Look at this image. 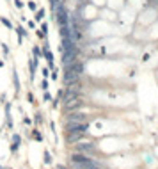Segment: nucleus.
Here are the masks:
<instances>
[{"label":"nucleus","instance_id":"obj_3","mask_svg":"<svg viewBox=\"0 0 158 169\" xmlns=\"http://www.w3.org/2000/svg\"><path fill=\"white\" fill-rule=\"evenodd\" d=\"M68 123H89V117L82 114V112H76V110H71L68 112V117H66Z\"/></svg>","mask_w":158,"mask_h":169},{"label":"nucleus","instance_id":"obj_15","mask_svg":"<svg viewBox=\"0 0 158 169\" xmlns=\"http://www.w3.org/2000/svg\"><path fill=\"white\" fill-rule=\"evenodd\" d=\"M36 121H37V123H43V117H41V114H39V112L36 114Z\"/></svg>","mask_w":158,"mask_h":169},{"label":"nucleus","instance_id":"obj_17","mask_svg":"<svg viewBox=\"0 0 158 169\" xmlns=\"http://www.w3.org/2000/svg\"><path fill=\"white\" fill-rule=\"evenodd\" d=\"M27 100H29L30 103H32V102H34V96H32V93H29V95H27Z\"/></svg>","mask_w":158,"mask_h":169},{"label":"nucleus","instance_id":"obj_4","mask_svg":"<svg viewBox=\"0 0 158 169\" xmlns=\"http://www.w3.org/2000/svg\"><path fill=\"white\" fill-rule=\"evenodd\" d=\"M78 78H80V75L78 73H75V71H71V70H66V73H64V84L66 85L76 84Z\"/></svg>","mask_w":158,"mask_h":169},{"label":"nucleus","instance_id":"obj_10","mask_svg":"<svg viewBox=\"0 0 158 169\" xmlns=\"http://www.w3.org/2000/svg\"><path fill=\"white\" fill-rule=\"evenodd\" d=\"M12 84H14V89H16V93L20 91V80H18V73H16V70L12 71Z\"/></svg>","mask_w":158,"mask_h":169},{"label":"nucleus","instance_id":"obj_5","mask_svg":"<svg viewBox=\"0 0 158 169\" xmlns=\"http://www.w3.org/2000/svg\"><path fill=\"white\" fill-rule=\"evenodd\" d=\"M75 169H101V166L98 164V162H94L93 159H89L87 162H84V164H73Z\"/></svg>","mask_w":158,"mask_h":169},{"label":"nucleus","instance_id":"obj_20","mask_svg":"<svg viewBox=\"0 0 158 169\" xmlns=\"http://www.w3.org/2000/svg\"><path fill=\"white\" fill-rule=\"evenodd\" d=\"M2 66H4V61H0V68H2Z\"/></svg>","mask_w":158,"mask_h":169},{"label":"nucleus","instance_id":"obj_21","mask_svg":"<svg viewBox=\"0 0 158 169\" xmlns=\"http://www.w3.org/2000/svg\"><path fill=\"white\" fill-rule=\"evenodd\" d=\"M0 169H11V167H0Z\"/></svg>","mask_w":158,"mask_h":169},{"label":"nucleus","instance_id":"obj_1","mask_svg":"<svg viewBox=\"0 0 158 169\" xmlns=\"http://www.w3.org/2000/svg\"><path fill=\"white\" fill-rule=\"evenodd\" d=\"M89 130V123H68L66 125V132L71 134H87Z\"/></svg>","mask_w":158,"mask_h":169},{"label":"nucleus","instance_id":"obj_2","mask_svg":"<svg viewBox=\"0 0 158 169\" xmlns=\"http://www.w3.org/2000/svg\"><path fill=\"white\" fill-rule=\"evenodd\" d=\"M76 151H78V153H85V155H89V157H94L96 153H98V149H96V144H94V142H84V144H76Z\"/></svg>","mask_w":158,"mask_h":169},{"label":"nucleus","instance_id":"obj_7","mask_svg":"<svg viewBox=\"0 0 158 169\" xmlns=\"http://www.w3.org/2000/svg\"><path fill=\"white\" fill-rule=\"evenodd\" d=\"M84 137H85V134H71V132H68V134H66V141H68L69 144H73V142H80Z\"/></svg>","mask_w":158,"mask_h":169},{"label":"nucleus","instance_id":"obj_14","mask_svg":"<svg viewBox=\"0 0 158 169\" xmlns=\"http://www.w3.org/2000/svg\"><path fill=\"white\" fill-rule=\"evenodd\" d=\"M41 87H43V91H46V89H48V82H46V78H43Z\"/></svg>","mask_w":158,"mask_h":169},{"label":"nucleus","instance_id":"obj_6","mask_svg":"<svg viewBox=\"0 0 158 169\" xmlns=\"http://www.w3.org/2000/svg\"><path fill=\"white\" fill-rule=\"evenodd\" d=\"M64 105H66V110H68V112H71V110H76V109H80V107L84 105V102H82L80 98H75V100L68 102V103H64Z\"/></svg>","mask_w":158,"mask_h":169},{"label":"nucleus","instance_id":"obj_11","mask_svg":"<svg viewBox=\"0 0 158 169\" xmlns=\"http://www.w3.org/2000/svg\"><path fill=\"white\" fill-rule=\"evenodd\" d=\"M43 160H44L46 164H50V162H52V155H50L48 151H44V153H43Z\"/></svg>","mask_w":158,"mask_h":169},{"label":"nucleus","instance_id":"obj_16","mask_svg":"<svg viewBox=\"0 0 158 169\" xmlns=\"http://www.w3.org/2000/svg\"><path fill=\"white\" fill-rule=\"evenodd\" d=\"M34 55L39 59V55H41V52H39V48H34Z\"/></svg>","mask_w":158,"mask_h":169},{"label":"nucleus","instance_id":"obj_13","mask_svg":"<svg viewBox=\"0 0 158 169\" xmlns=\"http://www.w3.org/2000/svg\"><path fill=\"white\" fill-rule=\"evenodd\" d=\"M43 100H44V102H50V100H52L50 93H46V91H44V95H43Z\"/></svg>","mask_w":158,"mask_h":169},{"label":"nucleus","instance_id":"obj_9","mask_svg":"<svg viewBox=\"0 0 158 169\" xmlns=\"http://www.w3.org/2000/svg\"><path fill=\"white\" fill-rule=\"evenodd\" d=\"M43 55L46 57V61H48V64H50V68H53V53L50 52V50H43Z\"/></svg>","mask_w":158,"mask_h":169},{"label":"nucleus","instance_id":"obj_8","mask_svg":"<svg viewBox=\"0 0 158 169\" xmlns=\"http://www.w3.org/2000/svg\"><path fill=\"white\" fill-rule=\"evenodd\" d=\"M20 142H21V137L18 135V134H14V135H12V144H11V151H12V153H14V151H18Z\"/></svg>","mask_w":158,"mask_h":169},{"label":"nucleus","instance_id":"obj_19","mask_svg":"<svg viewBox=\"0 0 158 169\" xmlns=\"http://www.w3.org/2000/svg\"><path fill=\"white\" fill-rule=\"evenodd\" d=\"M57 169H68L66 166H57Z\"/></svg>","mask_w":158,"mask_h":169},{"label":"nucleus","instance_id":"obj_18","mask_svg":"<svg viewBox=\"0 0 158 169\" xmlns=\"http://www.w3.org/2000/svg\"><path fill=\"white\" fill-rule=\"evenodd\" d=\"M48 75H50V71H48V70H43V77H44V78H46Z\"/></svg>","mask_w":158,"mask_h":169},{"label":"nucleus","instance_id":"obj_12","mask_svg":"<svg viewBox=\"0 0 158 169\" xmlns=\"http://www.w3.org/2000/svg\"><path fill=\"white\" fill-rule=\"evenodd\" d=\"M32 137L36 139V141H41V134H39L37 130H34V134H32Z\"/></svg>","mask_w":158,"mask_h":169}]
</instances>
